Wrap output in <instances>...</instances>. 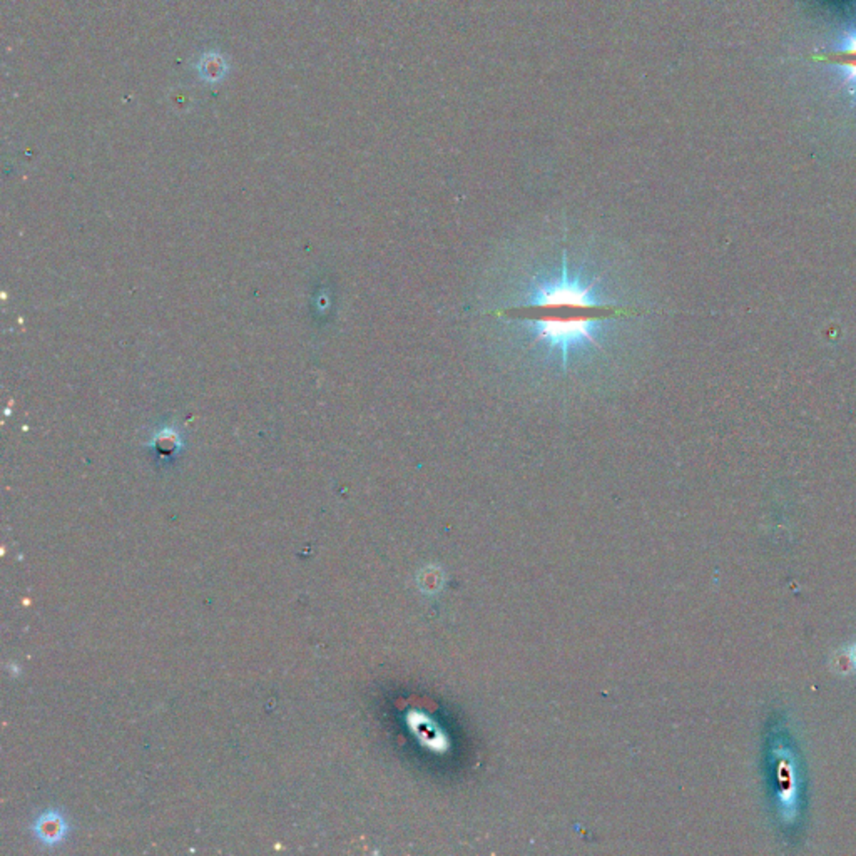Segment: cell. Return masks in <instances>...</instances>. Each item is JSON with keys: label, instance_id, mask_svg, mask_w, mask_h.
Instances as JSON below:
<instances>
[{"label": "cell", "instance_id": "1", "mask_svg": "<svg viewBox=\"0 0 856 856\" xmlns=\"http://www.w3.org/2000/svg\"><path fill=\"white\" fill-rule=\"evenodd\" d=\"M654 315L629 253L571 222L517 237L479 293L492 365L517 390L550 399L607 395L629 382Z\"/></svg>", "mask_w": 856, "mask_h": 856}, {"label": "cell", "instance_id": "2", "mask_svg": "<svg viewBox=\"0 0 856 856\" xmlns=\"http://www.w3.org/2000/svg\"><path fill=\"white\" fill-rule=\"evenodd\" d=\"M813 60L831 67L850 94L856 96V29L846 30L829 49L813 56Z\"/></svg>", "mask_w": 856, "mask_h": 856}, {"label": "cell", "instance_id": "3", "mask_svg": "<svg viewBox=\"0 0 856 856\" xmlns=\"http://www.w3.org/2000/svg\"><path fill=\"white\" fill-rule=\"evenodd\" d=\"M34 833L39 842L47 846H54L62 842L67 835V823L64 816L56 810L41 814L34 823Z\"/></svg>", "mask_w": 856, "mask_h": 856}, {"label": "cell", "instance_id": "4", "mask_svg": "<svg viewBox=\"0 0 856 856\" xmlns=\"http://www.w3.org/2000/svg\"><path fill=\"white\" fill-rule=\"evenodd\" d=\"M196 73L198 77L206 82V84H216L222 82L224 75L228 73V64L220 52H205L198 62H196Z\"/></svg>", "mask_w": 856, "mask_h": 856}]
</instances>
